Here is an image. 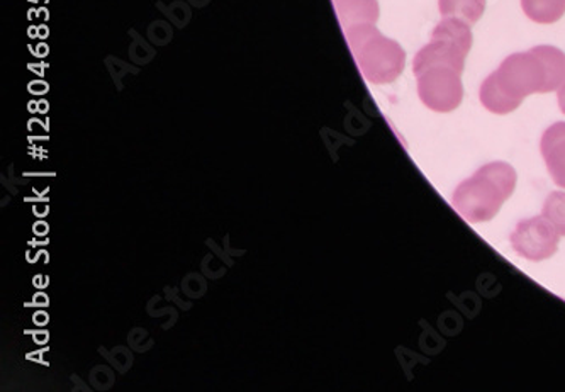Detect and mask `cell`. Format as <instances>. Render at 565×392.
<instances>
[{
	"mask_svg": "<svg viewBox=\"0 0 565 392\" xmlns=\"http://www.w3.org/2000/svg\"><path fill=\"white\" fill-rule=\"evenodd\" d=\"M350 38H352L353 43L362 44V49H364L360 59H362L365 74L371 81H393L403 71V50L393 41L379 36L372 28H355L350 33Z\"/></svg>",
	"mask_w": 565,
	"mask_h": 392,
	"instance_id": "cell-1",
	"label": "cell"
},
{
	"mask_svg": "<svg viewBox=\"0 0 565 392\" xmlns=\"http://www.w3.org/2000/svg\"><path fill=\"white\" fill-rule=\"evenodd\" d=\"M459 72L447 68H431L419 74V94L423 100L434 109H451L459 106L462 87H460Z\"/></svg>",
	"mask_w": 565,
	"mask_h": 392,
	"instance_id": "cell-2",
	"label": "cell"
},
{
	"mask_svg": "<svg viewBox=\"0 0 565 392\" xmlns=\"http://www.w3.org/2000/svg\"><path fill=\"white\" fill-rule=\"evenodd\" d=\"M507 94L514 92L518 96H525L530 92L544 91L542 85V66L535 60V55H514L504 62L498 75ZM495 78V81H498Z\"/></svg>",
	"mask_w": 565,
	"mask_h": 392,
	"instance_id": "cell-3",
	"label": "cell"
},
{
	"mask_svg": "<svg viewBox=\"0 0 565 392\" xmlns=\"http://www.w3.org/2000/svg\"><path fill=\"white\" fill-rule=\"evenodd\" d=\"M533 55L545 66L547 81H545L544 92L552 91V88L561 85L565 78V56L558 50L547 49V46L533 50Z\"/></svg>",
	"mask_w": 565,
	"mask_h": 392,
	"instance_id": "cell-4",
	"label": "cell"
},
{
	"mask_svg": "<svg viewBox=\"0 0 565 392\" xmlns=\"http://www.w3.org/2000/svg\"><path fill=\"white\" fill-rule=\"evenodd\" d=\"M486 9V0H440V12L447 18H457L467 24L478 21Z\"/></svg>",
	"mask_w": 565,
	"mask_h": 392,
	"instance_id": "cell-5",
	"label": "cell"
},
{
	"mask_svg": "<svg viewBox=\"0 0 565 392\" xmlns=\"http://www.w3.org/2000/svg\"><path fill=\"white\" fill-rule=\"evenodd\" d=\"M334 6L343 21H375L379 15L377 0H334Z\"/></svg>",
	"mask_w": 565,
	"mask_h": 392,
	"instance_id": "cell-6",
	"label": "cell"
},
{
	"mask_svg": "<svg viewBox=\"0 0 565 392\" xmlns=\"http://www.w3.org/2000/svg\"><path fill=\"white\" fill-rule=\"evenodd\" d=\"M523 11L536 22H554L565 12V0H522Z\"/></svg>",
	"mask_w": 565,
	"mask_h": 392,
	"instance_id": "cell-7",
	"label": "cell"
},
{
	"mask_svg": "<svg viewBox=\"0 0 565 392\" xmlns=\"http://www.w3.org/2000/svg\"><path fill=\"white\" fill-rule=\"evenodd\" d=\"M561 106H562V109L565 110V87L562 88V92H561Z\"/></svg>",
	"mask_w": 565,
	"mask_h": 392,
	"instance_id": "cell-8",
	"label": "cell"
}]
</instances>
